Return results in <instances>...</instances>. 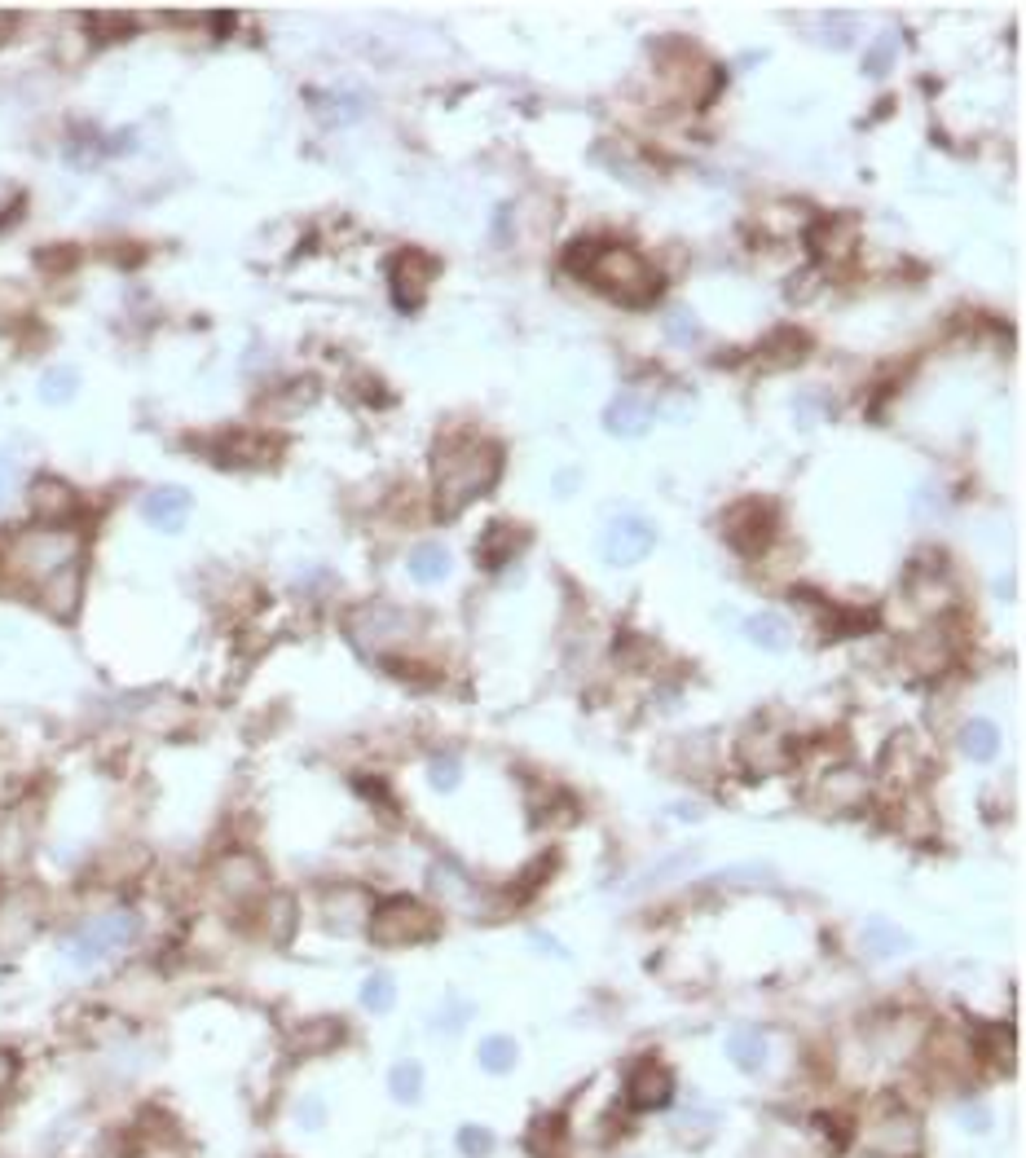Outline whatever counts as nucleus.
<instances>
[{
  "label": "nucleus",
  "instance_id": "obj_11",
  "mask_svg": "<svg viewBox=\"0 0 1026 1158\" xmlns=\"http://www.w3.org/2000/svg\"><path fill=\"white\" fill-rule=\"evenodd\" d=\"M626 1097L639 1110H657V1106H666L675 1097V1075L661 1061H639L630 1070V1079H626Z\"/></svg>",
  "mask_w": 1026,
  "mask_h": 1158
},
{
  "label": "nucleus",
  "instance_id": "obj_43",
  "mask_svg": "<svg viewBox=\"0 0 1026 1158\" xmlns=\"http://www.w3.org/2000/svg\"><path fill=\"white\" fill-rule=\"evenodd\" d=\"M675 815H679V819H696L700 811H696V807H684V802H679V807H675Z\"/></svg>",
  "mask_w": 1026,
  "mask_h": 1158
},
{
  "label": "nucleus",
  "instance_id": "obj_35",
  "mask_svg": "<svg viewBox=\"0 0 1026 1158\" xmlns=\"http://www.w3.org/2000/svg\"><path fill=\"white\" fill-rule=\"evenodd\" d=\"M428 780H432V789H441V793H455V789H458V758H450V753L432 758V762H428Z\"/></svg>",
  "mask_w": 1026,
  "mask_h": 1158
},
{
  "label": "nucleus",
  "instance_id": "obj_25",
  "mask_svg": "<svg viewBox=\"0 0 1026 1158\" xmlns=\"http://www.w3.org/2000/svg\"><path fill=\"white\" fill-rule=\"evenodd\" d=\"M859 938H864V947L873 956H904V951H913V938L895 921H886V917H868L864 929H859Z\"/></svg>",
  "mask_w": 1026,
  "mask_h": 1158
},
{
  "label": "nucleus",
  "instance_id": "obj_33",
  "mask_svg": "<svg viewBox=\"0 0 1026 1158\" xmlns=\"http://www.w3.org/2000/svg\"><path fill=\"white\" fill-rule=\"evenodd\" d=\"M666 336H670L675 345H700V340H705V331H700V322H696L691 309H679V313L666 318Z\"/></svg>",
  "mask_w": 1026,
  "mask_h": 1158
},
{
  "label": "nucleus",
  "instance_id": "obj_41",
  "mask_svg": "<svg viewBox=\"0 0 1026 1158\" xmlns=\"http://www.w3.org/2000/svg\"><path fill=\"white\" fill-rule=\"evenodd\" d=\"M13 1075H18V1061L9 1057V1052H0V1097L9 1092V1084H13Z\"/></svg>",
  "mask_w": 1026,
  "mask_h": 1158
},
{
  "label": "nucleus",
  "instance_id": "obj_34",
  "mask_svg": "<svg viewBox=\"0 0 1026 1158\" xmlns=\"http://www.w3.org/2000/svg\"><path fill=\"white\" fill-rule=\"evenodd\" d=\"M458 1150L467 1158H489L494 1155V1132L480 1128V1124H467V1128L458 1132Z\"/></svg>",
  "mask_w": 1026,
  "mask_h": 1158
},
{
  "label": "nucleus",
  "instance_id": "obj_23",
  "mask_svg": "<svg viewBox=\"0 0 1026 1158\" xmlns=\"http://www.w3.org/2000/svg\"><path fill=\"white\" fill-rule=\"evenodd\" d=\"M76 599H80V565L53 573L49 581H40V603H44L53 617H71V612H76Z\"/></svg>",
  "mask_w": 1026,
  "mask_h": 1158
},
{
  "label": "nucleus",
  "instance_id": "obj_9",
  "mask_svg": "<svg viewBox=\"0 0 1026 1158\" xmlns=\"http://www.w3.org/2000/svg\"><path fill=\"white\" fill-rule=\"evenodd\" d=\"M868 1146L877 1150V1158H913L920 1150V1124L904 1110L881 1115L868 1124Z\"/></svg>",
  "mask_w": 1026,
  "mask_h": 1158
},
{
  "label": "nucleus",
  "instance_id": "obj_4",
  "mask_svg": "<svg viewBox=\"0 0 1026 1158\" xmlns=\"http://www.w3.org/2000/svg\"><path fill=\"white\" fill-rule=\"evenodd\" d=\"M366 929H370V938L379 947H415V942L437 938L441 917L432 908H424L419 899H388V904H379L370 912Z\"/></svg>",
  "mask_w": 1026,
  "mask_h": 1158
},
{
  "label": "nucleus",
  "instance_id": "obj_39",
  "mask_svg": "<svg viewBox=\"0 0 1026 1158\" xmlns=\"http://www.w3.org/2000/svg\"><path fill=\"white\" fill-rule=\"evenodd\" d=\"M296 1119H300V1128H322V1119H327V1106H322V1097H305L300 1106H296Z\"/></svg>",
  "mask_w": 1026,
  "mask_h": 1158
},
{
  "label": "nucleus",
  "instance_id": "obj_6",
  "mask_svg": "<svg viewBox=\"0 0 1026 1158\" xmlns=\"http://www.w3.org/2000/svg\"><path fill=\"white\" fill-rule=\"evenodd\" d=\"M771 533H776V511H771V502L745 498V502H736V507L723 516V538H727L740 556H758V551L771 542Z\"/></svg>",
  "mask_w": 1026,
  "mask_h": 1158
},
{
  "label": "nucleus",
  "instance_id": "obj_3",
  "mask_svg": "<svg viewBox=\"0 0 1026 1158\" xmlns=\"http://www.w3.org/2000/svg\"><path fill=\"white\" fill-rule=\"evenodd\" d=\"M71 565H80V538L58 529V525H40V529L22 533L18 547H13V569L22 578L49 581L53 573L71 569Z\"/></svg>",
  "mask_w": 1026,
  "mask_h": 1158
},
{
  "label": "nucleus",
  "instance_id": "obj_15",
  "mask_svg": "<svg viewBox=\"0 0 1026 1158\" xmlns=\"http://www.w3.org/2000/svg\"><path fill=\"white\" fill-rule=\"evenodd\" d=\"M217 886L226 890L229 899H247L265 886V868L251 859V855H226L217 863Z\"/></svg>",
  "mask_w": 1026,
  "mask_h": 1158
},
{
  "label": "nucleus",
  "instance_id": "obj_37",
  "mask_svg": "<svg viewBox=\"0 0 1026 1158\" xmlns=\"http://www.w3.org/2000/svg\"><path fill=\"white\" fill-rule=\"evenodd\" d=\"M890 58H895V36H881L877 44H873V53H868V76H886V67H890Z\"/></svg>",
  "mask_w": 1026,
  "mask_h": 1158
},
{
  "label": "nucleus",
  "instance_id": "obj_5",
  "mask_svg": "<svg viewBox=\"0 0 1026 1158\" xmlns=\"http://www.w3.org/2000/svg\"><path fill=\"white\" fill-rule=\"evenodd\" d=\"M137 929L141 926H137L132 912H102V917L84 921V926L67 938V960H71L76 969H93V965H102L107 956L123 951V947L137 938Z\"/></svg>",
  "mask_w": 1026,
  "mask_h": 1158
},
{
  "label": "nucleus",
  "instance_id": "obj_10",
  "mask_svg": "<svg viewBox=\"0 0 1026 1158\" xmlns=\"http://www.w3.org/2000/svg\"><path fill=\"white\" fill-rule=\"evenodd\" d=\"M36 929H40V899H36L31 890H13V895L0 904V947H4V951H18Z\"/></svg>",
  "mask_w": 1026,
  "mask_h": 1158
},
{
  "label": "nucleus",
  "instance_id": "obj_26",
  "mask_svg": "<svg viewBox=\"0 0 1026 1158\" xmlns=\"http://www.w3.org/2000/svg\"><path fill=\"white\" fill-rule=\"evenodd\" d=\"M960 753L974 758V762H992L1000 753V727L987 722V718H974L960 727Z\"/></svg>",
  "mask_w": 1026,
  "mask_h": 1158
},
{
  "label": "nucleus",
  "instance_id": "obj_16",
  "mask_svg": "<svg viewBox=\"0 0 1026 1158\" xmlns=\"http://www.w3.org/2000/svg\"><path fill=\"white\" fill-rule=\"evenodd\" d=\"M190 507H195V498H190L186 489H155V493H146V502H141V511H146V520H150L155 529H181L186 516H190Z\"/></svg>",
  "mask_w": 1026,
  "mask_h": 1158
},
{
  "label": "nucleus",
  "instance_id": "obj_18",
  "mask_svg": "<svg viewBox=\"0 0 1026 1158\" xmlns=\"http://www.w3.org/2000/svg\"><path fill=\"white\" fill-rule=\"evenodd\" d=\"M864 793H868V785H864V776H859V771H850V767H837V771H828V776H824V785H819V802H828L833 811H850V807H859V802H864Z\"/></svg>",
  "mask_w": 1026,
  "mask_h": 1158
},
{
  "label": "nucleus",
  "instance_id": "obj_7",
  "mask_svg": "<svg viewBox=\"0 0 1026 1158\" xmlns=\"http://www.w3.org/2000/svg\"><path fill=\"white\" fill-rule=\"evenodd\" d=\"M599 547H604V560H608V565H621V569H626V565L648 560V551L657 547V529H653L648 520H639V516H617V520H608Z\"/></svg>",
  "mask_w": 1026,
  "mask_h": 1158
},
{
  "label": "nucleus",
  "instance_id": "obj_28",
  "mask_svg": "<svg viewBox=\"0 0 1026 1158\" xmlns=\"http://www.w3.org/2000/svg\"><path fill=\"white\" fill-rule=\"evenodd\" d=\"M388 1088H392V1097H397L401 1106H415V1101L424 1097V1066H419L415 1057L397 1061L392 1075H388Z\"/></svg>",
  "mask_w": 1026,
  "mask_h": 1158
},
{
  "label": "nucleus",
  "instance_id": "obj_22",
  "mask_svg": "<svg viewBox=\"0 0 1026 1158\" xmlns=\"http://www.w3.org/2000/svg\"><path fill=\"white\" fill-rule=\"evenodd\" d=\"M810 238H815V251H819L824 260H846L850 247L859 242V226H855L850 217H828Z\"/></svg>",
  "mask_w": 1026,
  "mask_h": 1158
},
{
  "label": "nucleus",
  "instance_id": "obj_36",
  "mask_svg": "<svg viewBox=\"0 0 1026 1158\" xmlns=\"http://www.w3.org/2000/svg\"><path fill=\"white\" fill-rule=\"evenodd\" d=\"M269 921H273V929H269V934L282 942V938L291 934V921H296V904H291L287 895H282V899H273V904H269Z\"/></svg>",
  "mask_w": 1026,
  "mask_h": 1158
},
{
  "label": "nucleus",
  "instance_id": "obj_8",
  "mask_svg": "<svg viewBox=\"0 0 1026 1158\" xmlns=\"http://www.w3.org/2000/svg\"><path fill=\"white\" fill-rule=\"evenodd\" d=\"M388 273H392V300H397L401 309H419V305L428 300V287H432V278H437V260L410 247V251L392 256Z\"/></svg>",
  "mask_w": 1026,
  "mask_h": 1158
},
{
  "label": "nucleus",
  "instance_id": "obj_1",
  "mask_svg": "<svg viewBox=\"0 0 1026 1158\" xmlns=\"http://www.w3.org/2000/svg\"><path fill=\"white\" fill-rule=\"evenodd\" d=\"M565 264H569L577 278H586L590 287H599L608 300L626 305V309H644L661 296V278L657 269L630 251L626 242H608V238H577L569 251H565Z\"/></svg>",
  "mask_w": 1026,
  "mask_h": 1158
},
{
  "label": "nucleus",
  "instance_id": "obj_12",
  "mask_svg": "<svg viewBox=\"0 0 1026 1158\" xmlns=\"http://www.w3.org/2000/svg\"><path fill=\"white\" fill-rule=\"evenodd\" d=\"M525 547H529V529H520L516 520H494V525L480 533L476 556H480L485 569H502V565L516 560Z\"/></svg>",
  "mask_w": 1026,
  "mask_h": 1158
},
{
  "label": "nucleus",
  "instance_id": "obj_21",
  "mask_svg": "<svg viewBox=\"0 0 1026 1158\" xmlns=\"http://www.w3.org/2000/svg\"><path fill=\"white\" fill-rule=\"evenodd\" d=\"M785 753H789V740L785 736H767V731H745V740H740V758L754 767V771H776L780 762H785Z\"/></svg>",
  "mask_w": 1026,
  "mask_h": 1158
},
{
  "label": "nucleus",
  "instance_id": "obj_30",
  "mask_svg": "<svg viewBox=\"0 0 1026 1158\" xmlns=\"http://www.w3.org/2000/svg\"><path fill=\"white\" fill-rule=\"evenodd\" d=\"M392 1000H397V987H392L388 974H370V978L361 982V1005H366V1014H388Z\"/></svg>",
  "mask_w": 1026,
  "mask_h": 1158
},
{
  "label": "nucleus",
  "instance_id": "obj_32",
  "mask_svg": "<svg viewBox=\"0 0 1026 1158\" xmlns=\"http://www.w3.org/2000/svg\"><path fill=\"white\" fill-rule=\"evenodd\" d=\"M40 397H44L49 406H62V401H71V397H76V370H67V366L49 370V375H44V383H40Z\"/></svg>",
  "mask_w": 1026,
  "mask_h": 1158
},
{
  "label": "nucleus",
  "instance_id": "obj_19",
  "mask_svg": "<svg viewBox=\"0 0 1026 1158\" xmlns=\"http://www.w3.org/2000/svg\"><path fill=\"white\" fill-rule=\"evenodd\" d=\"M767 1036L758 1031V1027H736L731 1036H727V1057L736 1061V1070H745V1075H758L763 1066H767Z\"/></svg>",
  "mask_w": 1026,
  "mask_h": 1158
},
{
  "label": "nucleus",
  "instance_id": "obj_17",
  "mask_svg": "<svg viewBox=\"0 0 1026 1158\" xmlns=\"http://www.w3.org/2000/svg\"><path fill=\"white\" fill-rule=\"evenodd\" d=\"M31 511H36V520L58 525L76 511V489L62 485V480H36L31 485Z\"/></svg>",
  "mask_w": 1026,
  "mask_h": 1158
},
{
  "label": "nucleus",
  "instance_id": "obj_42",
  "mask_svg": "<svg viewBox=\"0 0 1026 1158\" xmlns=\"http://www.w3.org/2000/svg\"><path fill=\"white\" fill-rule=\"evenodd\" d=\"M529 938H534V942H538V947H542V951H551V956H565V951H560V942H556V938H551V934H538V929H534V934H529Z\"/></svg>",
  "mask_w": 1026,
  "mask_h": 1158
},
{
  "label": "nucleus",
  "instance_id": "obj_31",
  "mask_svg": "<svg viewBox=\"0 0 1026 1158\" xmlns=\"http://www.w3.org/2000/svg\"><path fill=\"white\" fill-rule=\"evenodd\" d=\"M700 859V850H679V855H670V859H661L653 872H644V881L635 886V890H653V886H661V881H670L675 872H687L691 863Z\"/></svg>",
  "mask_w": 1026,
  "mask_h": 1158
},
{
  "label": "nucleus",
  "instance_id": "obj_13",
  "mask_svg": "<svg viewBox=\"0 0 1026 1158\" xmlns=\"http://www.w3.org/2000/svg\"><path fill=\"white\" fill-rule=\"evenodd\" d=\"M348 626H352V639L375 652L383 639L406 635V630H401V626H406V612H401V608H388V603H370V608H357Z\"/></svg>",
  "mask_w": 1026,
  "mask_h": 1158
},
{
  "label": "nucleus",
  "instance_id": "obj_40",
  "mask_svg": "<svg viewBox=\"0 0 1026 1158\" xmlns=\"http://www.w3.org/2000/svg\"><path fill=\"white\" fill-rule=\"evenodd\" d=\"M18 485V463L9 459V455H0V502L9 498V489Z\"/></svg>",
  "mask_w": 1026,
  "mask_h": 1158
},
{
  "label": "nucleus",
  "instance_id": "obj_20",
  "mask_svg": "<svg viewBox=\"0 0 1026 1158\" xmlns=\"http://www.w3.org/2000/svg\"><path fill=\"white\" fill-rule=\"evenodd\" d=\"M31 855V828L18 811H9L0 819V868L4 872H18Z\"/></svg>",
  "mask_w": 1026,
  "mask_h": 1158
},
{
  "label": "nucleus",
  "instance_id": "obj_2",
  "mask_svg": "<svg viewBox=\"0 0 1026 1158\" xmlns=\"http://www.w3.org/2000/svg\"><path fill=\"white\" fill-rule=\"evenodd\" d=\"M502 471V450L480 437H446L432 455V480H437V511L458 516L467 502L494 489Z\"/></svg>",
  "mask_w": 1026,
  "mask_h": 1158
},
{
  "label": "nucleus",
  "instance_id": "obj_29",
  "mask_svg": "<svg viewBox=\"0 0 1026 1158\" xmlns=\"http://www.w3.org/2000/svg\"><path fill=\"white\" fill-rule=\"evenodd\" d=\"M476 1061H480V1070H489V1075H507V1070H516V1040H507V1036H489V1040H480Z\"/></svg>",
  "mask_w": 1026,
  "mask_h": 1158
},
{
  "label": "nucleus",
  "instance_id": "obj_38",
  "mask_svg": "<svg viewBox=\"0 0 1026 1158\" xmlns=\"http://www.w3.org/2000/svg\"><path fill=\"white\" fill-rule=\"evenodd\" d=\"M956 1115H960V1124H965L969 1132H987V1128H992V1110H987V1106H978V1101H960V1110H956Z\"/></svg>",
  "mask_w": 1026,
  "mask_h": 1158
},
{
  "label": "nucleus",
  "instance_id": "obj_27",
  "mask_svg": "<svg viewBox=\"0 0 1026 1158\" xmlns=\"http://www.w3.org/2000/svg\"><path fill=\"white\" fill-rule=\"evenodd\" d=\"M745 635H749V643L763 648V652H785V648H789V621L776 617V612H754V617L745 621Z\"/></svg>",
  "mask_w": 1026,
  "mask_h": 1158
},
{
  "label": "nucleus",
  "instance_id": "obj_14",
  "mask_svg": "<svg viewBox=\"0 0 1026 1158\" xmlns=\"http://www.w3.org/2000/svg\"><path fill=\"white\" fill-rule=\"evenodd\" d=\"M604 428H608L612 437L635 441V437H644V432L653 428V406H648L639 392H617V397L608 401V410H604Z\"/></svg>",
  "mask_w": 1026,
  "mask_h": 1158
},
{
  "label": "nucleus",
  "instance_id": "obj_24",
  "mask_svg": "<svg viewBox=\"0 0 1026 1158\" xmlns=\"http://www.w3.org/2000/svg\"><path fill=\"white\" fill-rule=\"evenodd\" d=\"M406 569H410V578L419 581V586H437V581L450 578V551H446L441 542H419V547L410 551Z\"/></svg>",
  "mask_w": 1026,
  "mask_h": 1158
}]
</instances>
